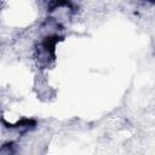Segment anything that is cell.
Returning a JSON list of instances; mask_svg holds the SVG:
<instances>
[{"mask_svg": "<svg viewBox=\"0 0 155 155\" xmlns=\"http://www.w3.org/2000/svg\"><path fill=\"white\" fill-rule=\"evenodd\" d=\"M148 1H150V2H153V4H155V0H148Z\"/></svg>", "mask_w": 155, "mask_h": 155, "instance_id": "cell-5", "label": "cell"}, {"mask_svg": "<svg viewBox=\"0 0 155 155\" xmlns=\"http://www.w3.org/2000/svg\"><path fill=\"white\" fill-rule=\"evenodd\" d=\"M8 145H10V148H8V153H13V150H12V147H13V143L11 142V143H8ZM7 148V144H4L2 145V148H1V151H4L5 149Z\"/></svg>", "mask_w": 155, "mask_h": 155, "instance_id": "cell-4", "label": "cell"}, {"mask_svg": "<svg viewBox=\"0 0 155 155\" xmlns=\"http://www.w3.org/2000/svg\"><path fill=\"white\" fill-rule=\"evenodd\" d=\"M62 40V36L59 35H48L46 36L42 42H41V47L44 50V52L46 53L47 58H51L52 61L56 58V45Z\"/></svg>", "mask_w": 155, "mask_h": 155, "instance_id": "cell-1", "label": "cell"}, {"mask_svg": "<svg viewBox=\"0 0 155 155\" xmlns=\"http://www.w3.org/2000/svg\"><path fill=\"white\" fill-rule=\"evenodd\" d=\"M35 125H36L35 120L28 119V117H23L19 121H17L16 124H8L7 127H10V128H25V130H29V128L34 127Z\"/></svg>", "mask_w": 155, "mask_h": 155, "instance_id": "cell-2", "label": "cell"}, {"mask_svg": "<svg viewBox=\"0 0 155 155\" xmlns=\"http://www.w3.org/2000/svg\"><path fill=\"white\" fill-rule=\"evenodd\" d=\"M58 7H68L70 10H74V5L70 2V0H51L48 5V11L52 12Z\"/></svg>", "mask_w": 155, "mask_h": 155, "instance_id": "cell-3", "label": "cell"}]
</instances>
